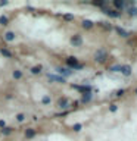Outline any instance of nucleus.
<instances>
[{"label": "nucleus", "instance_id": "obj_2", "mask_svg": "<svg viewBox=\"0 0 137 141\" xmlns=\"http://www.w3.org/2000/svg\"><path fill=\"white\" fill-rule=\"evenodd\" d=\"M119 72L125 75V77H130L131 75V66H128V65H122L121 68H119Z\"/></svg>", "mask_w": 137, "mask_h": 141}, {"label": "nucleus", "instance_id": "obj_26", "mask_svg": "<svg viewBox=\"0 0 137 141\" xmlns=\"http://www.w3.org/2000/svg\"><path fill=\"white\" fill-rule=\"evenodd\" d=\"M93 5H96V6H103V5H105V2H93Z\"/></svg>", "mask_w": 137, "mask_h": 141}, {"label": "nucleus", "instance_id": "obj_19", "mask_svg": "<svg viewBox=\"0 0 137 141\" xmlns=\"http://www.w3.org/2000/svg\"><path fill=\"white\" fill-rule=\"evenodd\" d=\"M119 65H115V66H112V68H109V71H112V72H119Z\"/></svg>", "mask_w": 137, "mask_h": 141}, {"label": "nucleus", "instance_id": "obj_3", "mask_svg": "<svg viewBox=\"0 0 137 141\" xmlns=\"http://www.w3.org/2000/svg\"><path fill=\"white\" fill-rule=\"evenodd\" d=\"M71 44L72 46H81L83 44V38L80 35H74L72 38H71Z\"/></svg>", "mask_w": 137, "mask_h": 141}, {"label": "nucleus", "instance_id": "obj_22", "mask_svg": "<svg viewBox=\"0 0 137 141\" xmlns=\"http://www.w3.org/2000/svg\"><path fill=\"white\" fill-rule=\"evenodd\" d=\"M41 101H43L44 105H49V103H50V97H47V96L43 97V100H41Z\"/></svg>", "mask_w": 137, "mask_h": 141}, {"label": "nucleus", "instance_id": "obj_14", "mask_svg": "<svg viewBox=\"0 0 137 141\" xmlns=\"http://www.w3.org/2000/svg\"><path fill=\"white\" fill-rule=\"evenodd\" d=\"M114 5H115V8H118V9H122V8H124V2H118V0H115Z\"/></svg>", "mask_w": 137, "mask_h": 141}, {"label": "nucleus", "instance_id": "obj_15", "mask_svg": "<svg viewBox=\"0 0 137 141\" xmlns=\"http://www.w3.org/2000/svg\"><path fill=\"white\" fill-rule=\"evenodd\" d=\"M31 72L32 73H40L41 72V66H40V65H38V66H34V68L31 69Z\"/></svg>", "mask_w": 137, "mask_h": 141}, {"label": "nucleus", "instance_id": "obj_11", "mask_svg": "<svg viewBox=\"0 0 137 141\" xmlns=\"http://www.w3.org/2000/svg\"><path fill=\"white\" fill-rule=\"evenodd\" d=\"M83 27H84V28H91V27H93V22L88 21V19H86V21H83Z\"/></svg>", "mask_w": 137, "mask_h": 141}, {"label": "nucleus", "instance_id": "obj_6", "mask_svg": "<svg viewBox=\"0 0 137 141\" xmlns=\"http://www.w3.org/2000/svg\"><path fill=\"white\" fill-rule=\"evenodd\" d=\"M117 32H118L121 37H128V35H130V34H128V32L125 31L124 28H121V27H117Z\"/></svg>", "mask_w": 137, "mask_h": 141}, {"label": "nucleus", "instance_id": "obj_30", "mask_svg": "<svg viewBox=\"0 0 137 141\" xmlns=\"http://www.w3.org/2000/svg\"><path fill=\"white\" fill-rule=\"evenodd\" d=\"M136 94H137V88H136Z\"/></svg>", "mask_w": 137, "mask_h": 141}, {"label": "nucleus", "instance_id": "obj_24", "mask_svg": "<svg viewBox=\"0 0 137 141\" xmlns=\"http://www.w3.org/2000/svg\"><path fill=\"white\" fill-rule=\"evenodd\" d=\"M74 131H81V125L80 123H75L74 125Z\"/></svg>", "mask_w": 137, "mask_h": 141}, {"label": "nucleus", "instance_id": "obj_23", "mask_svg": "<svg viewBox=\"0 0 137 141\" xmlns=\"http://www.w3.org/2000/svg\"><path fill=\"white\" fill-rule=\"evenodd\" d=\"M16 119H18L19 122H22L24 119H25V116H24V115H22V113H19V115H18V116H16Z\"/></svg>", "mask_w": 137, "mask_h": 141}, {"label": "nucleus", "instance_id": "obj_27", "mask_svg": "<svg viewBox=\"0 0 137 141\" xmlns=\"http://www.w3.org/2000/svg\"><path fill=\"white\" fill-rule=\"evenodd\" d=\"M124 94V90H118L117 91V96H122Z\"/></svg>", "mask_w": 137, "mask_h": 141}, {"label": "nucleus", "instance_id": "obj_25", "mask_svg": "<svg viewBox=\"0 0 137 141\" xmlns=\"http://www.w3.org/2000/svg\"><path fill=\"white\" fill-rule=\"evenodd\" d=\"M64 18L66 19V21H71V19H74V16H72V15H69V13H68V15H65Z\"/></svg>", "mask_w": 137, "mask_h": 141}, {"label": "nucleus", "instance_id": "obj_12", "mask_svg": "<svg viewBox=\"0 0 137 141\" xmlns=\"http://www.w3.org/2000/svg\"><path fill=\"white\" fill-rule=\"evenodd\" d=\"M25 135H27L28 138H31V137L36 135V131H34V129H27V131H25Z\"/></svg>", "mask_w": 137, "mask_h": 141}, {"label": "nucleus", "instance_id": "obj_9", "mask_svg": "<svg viewBox=\"0 0 137 141\" xmlns=\"http://www.w3.org/2000/svg\"><path fill=\"white\" fill-rule=\"evenodd\" d=\"M58 105H59L62 109H66V107H68V100H66V99H60Z\"/></svg>", "mask_w": 137, "mask_h": 141}, {"label": "nucleus", "instance_id": "obj_10", "mask_svg": "<svg viewBox=\"0 0 137 141\" xmlns=\"http://www.w3.org/2000/svg\"><path fill=\"white\" fill-rule=\"evenodd\" d=\"M13 38H15V34H13V32H6V34H5V40L6 41H12V40H13Z\"/></svg>", "mask_w": 137, "mask_h": 141}, {"label": "nucleus", "instance_id": "obj_29", "mask_svg": "<svg viewBox=\"0 0 137 141\" xmlns=\"http://www.w3.org/2000/svg\"><path fill=\"white\" fill-rule=\"evenodd\" d=\"M0 127H2V128H5V121H0Z\"/></svg>", "mask_w": 137, "mask_h": 141}, {"label": "nucleus", "instance_id": "obj_8", "mask_svg": "<svg viewBox=\"0 0 137 141\" xmlns=\"http://www.w3.org/2000/svg\"><path fill=\"white\" fill-rule=\"evenodd\" d=\"M49 79H50V81H58V82H65L64 78L56 77V75H50V73H49Z\"/></svg>", "mask_w": 137, "mask_h": 141}, {"label": "nucleus", "instance_id": "obj_13", "mask_svg": "<svg viewBox=\"0 0 137 141\" xmlns=\"http://www.w3.org/2000/svg\"><path fill=\"white\" fill-rule=\"evenodd\" d=\"M90 100H91V94H90V93H86V94L83 96V101L87 103V101H90Z\"/></svg>", "mask_w": 137, "mask_h": 141}, {"label": "nucleus", "instance_id": "obj_16", "mask_svg": "<svg viewBox=\"0 0 137 141\" xmlns=\"http://www.w3.org/2000/svg\"><path fill=\"white\" fill-rule=\"evenodd\" d=\"M2 132H3L5 135H8V134H10V132H12V128H8V127H5L3 129H2Z\"/></svg>", "mask_w": 137, "mask_h": 141}, {"label": "nucleus", "instance_id": "obj_18", "mask_svg": "<svg viewBox=\"0 0 137 141\" xmlns=\"http://www.w3.org/2000/svg\"><path fill=\"white\" fill-rule=\"evenodd\" d=\"M2 55H3V56H8V57H10V56H12V53H10L9 50H6V49H2Z\"/></svg>", "mask_w": 137, "mask_h": 141}, {"label": "nucleus", "instance_id": "obj_21", "mask_svg": "<svg viewBox=\"0 0 137 141\" xmlns=\"http://www.w3.org/2000/svg\"><path fill=\"white\" fill-rule=\"evenodd\" d=\"M0 24H2V25H6V24H8V18H6V16H0Z\"/></svg>", "mask_w": 137, "mask_h": 141}, {"label": "nucleus", "instance_id": "obj_5", "mask_svg": "<svg viewBox=\"0 0 137 141\" xmlns=\"http://www.w3.org/2000/svg\"><path fill=\"white\" fill-rule=\"evenodd\" d=\"M66 63H68L71 68H77V65H78L75 57H68V59H66Z\"/></svg>", "mask_w": 137, "mask_h": 141}, {"label": "nucleus", "instance_id": "obj_17", "mask_svg": "<svg viewBox=\"0 0 137 141\" xmlns=\"http://www.w3.org/2000/svg\"><path fill=\"white\" fill-rule=\"evenodd\" d=\"M21 77H22V73H21V71H15V72H13V78H15V79H19Z\"/></svg>", "mask_w": 137, "mask_h": 141}, {"label": "nucleus", "instance_id": "obj_1", "mask_svg": "<svg viewBox=\"0 0 137 141\" xmlns=\"http://www.w3.org/2000/svg\"><path fill=\"white\" fill-rule=\"evenodd\" d=\"M94 59H96V62H99V63H103V62L108 59V53H106V50H103V49L97 50L96 55H94Z\"/></svg>", "mask_w": 137, "mask_h": 141}, {"label": "nucleus", "instance_id": "obj_20", "mask_svg": "<svg viewBox=\"0 0 137 141\" xmlns=\"http://www.w3.org/2000/svg\"><path fill=\"white\" fill-rule=\"evenodd\" d=\"M128 13L130 15H137V9L136 8H128Z\"/></svg>", "mask_w": 137, "mask_h": 141}, {"label": "nucleus", "instance_id": "obj_28", "mask_svg": "<svg viewBox=\"0 0 137 141\" xmlns=\"http://www.w3.org/2000/svg\"><path fill=\"white\" fill-rule=\"evenodd\" d=\"M117 110V105H112L111 106V112H115Z\"/></svg>", "mask_w": 137, "mask_h": 141}, {"label": "nucleus", "instance_id": "obj_4", "mask_svg": "<svg viewBox=\"0 0 137 141\" xmlns=\"http://www.w3.org/2000/svg\"><path fill=\"white\" fill-rule=\"evenodd\" d=\"M105 13L108 15V16H111V18H119V12H117V10L105 9Z\"/></svg>", "mask_w": 137, "mask_h": 141}, {"label": "nucleus", "instance_id": "obj_7", "mask_svg": "<svg viewBox=\"0 0 137 141\" xmlns=\"http://www.w3.org/2000/svg\"><path fill=\"white\" fill-rule=\"evenodd\" d=\"M58 72L60 75H65V77H69L71 75V71H68V69H65V68H58Z\"/></svg>", "mask_w": 137, "mask_h": 141}]
</instances>
